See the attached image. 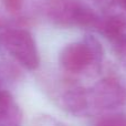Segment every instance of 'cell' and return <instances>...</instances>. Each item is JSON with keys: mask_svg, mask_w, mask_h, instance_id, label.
<instances>
[{"mask_svg": "<svg viewBox=\"0 0 126 126\" xmlns=\"http://www.w3.org/2000/svg\"><path fill=\"white\" fill-rule=\"evenodd\" d=\"M43 17L60 28H79L98 30L102 18L82 0H43Z\"/></svg>", "mask_w": 126, "mask_h": 126, "instance_id": "cell-1", "label": "cell"}, {"mask_svg": "<svg viewBox=\"0 0 126 126\" xmlns=\"http://www.w3.org/2000/svg\"><path fill=\"white\" fill-rule=\"evenodd\" d=\"M104 58V49L95 37L87 34L80 41L69 43L59 54V63L70 74L97 71Z\"/></svg>", "mask_w": 126, "mask_h": 126, "instance_id": "cell-2", "label": "cell"}, {"mask_svg": "<svg viewBox=\"0 0 126 126\" xmlns=\"http://www.w3.org/2000/svg\"><path fill=\"white\" fill-rule=\"evenodd\" d=\"M0 52L9 55L28 71L40 65V54L33 35L26 29H7L0 32Z\"/></svg>", "mask_w": 126, "mask_h": 126, "instance_id": "cell-3", "label": "cell"}, {"mask_svg": "<svg viewBox=\"0 0 126 126\" xmlns=\"http://www.w3.org/2000/svg\"><path fill=\"white\" fill-rule=\"evenodd\" d=\"M126 104V89L114 78H105L86 89L87 116Z\"/></svg>", "mask_w": 126, "mask_h": 126, "instance_id": "cell-4", "label": "cell"}, {"mask_svg": "<svg viewBox=\"0 0 126 126\" xmlns=\"http://www.w3.org/2000/svg\"><path fill=\"white\" fill-rule=\"evenodd\" d=\"M23 113L10 92L0 90V126H21Z\"/></svg>", "mask_w": 126, "mask_h": 126, "instance_id": "cell-5", "label": "cell"}, {"mask_svg": "<svg viewBox=\"0 0 126 126\" xmlns=\"http://www.w3.org/2000/svg\"><path fill=\"white\" fill-rule=\"evenodd\" d=\"M92 126H126V114L116 113L98 118Z\"/></svg>", "mask_w": 126, "mask_h": 126, "instance_id": "cell-6", "label": "cell"}, {"mask_svg": "<svg viewBox=\"0 0 126 126\" xmlns=\"http://www.w3.org/2000/svg\"><path fill=\"white\" fill-rule=\"evenodd\" d=\"M3 7L10 13H17L22 9L24 0H1Z\"/></svg>", "mask_w": 126, "mask_h": 126, "instance_id": "cell-7", "label": "cell"}, {"mask_svg": "<svg viewBox=\"0 0 126 126\" xmlns=\"http://www.w3.org/2000/svg\"><path fill=\"white\" fill-rule=\"evenodd\" d=\"M114 8H117L118 10H120L118 12H116L117 15H123V16H125L126 17V0H113L112 7L110 8V10L107 11V12H105V15H106V13L112 12Z\"/></svg>", "mask_w": 126, "mask_h": 126, "instance_id": "cell-8", "label": "cell"}, {"mask_svg": "<svg viewBox=\"0 0 126 126\" xmlns=\"http://www.w3.org/2000/svg\"><path fill=\"white\" fill-rule=\"evenodd\" d=\"M95 2V4L101 8L103 11L107 12L110 10V8L112 7V3H113V0H93Z\"/></svg>", "mask_w": 126, "mask_h": 126, "instance_id": "cell-9", "label": "cell"}]
</instances>
